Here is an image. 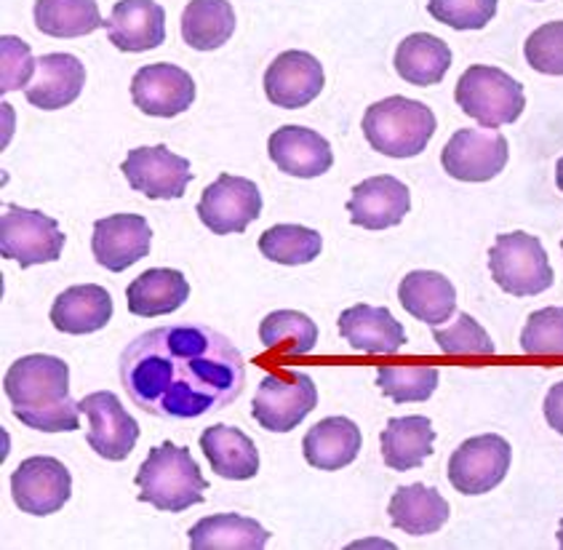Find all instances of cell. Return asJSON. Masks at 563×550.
I'll return each mask as SVG.
<instances>
[{
  "instance_id": "14",
  "label": "cell",
  "mask_w": 563,
  "mask_h": 550,
  "mask_svg": "<svg viewBox=\"0 0 563 550\" xmlns=\"http://www.w3.org/2000/svg\"><path fill=\"white\" fill-rule=\"evenodd\" d=\"M80 411L89 417L86 441L99 458L123 462L140 441V422L123 409L115 393L99 391L80 402Z\"/></svg>"
},
{
  "instance_id": "30",
  "label": "cell",
  "mask_w": 563,
  "mask_h": 550,
  "mask_svg": "<svg viewBox=\"0 0 563 550\" xmlns=\"http://www.w3.org/2000/svg\"><path fill=\"white\" fill-rule=\"evenodd\" d=\"M452 67V48L446 41L415 33L398 43L396 48V73L411 86H435L446 78Z\"/></svg>"
},
{
  "instance_id": "37",
  "label": "cell",
  "mask_w": 563,
  "mask_h": 550,
  "mask_svg": "<svg viewBox=\"0 0 563 550\" xmlns=\"http://www.w3.org/2000/svg\"><path fill=\"white\" fill-rule=\"evenodd\" d=\"M433 340L441 348V353L446 355H494L497 345L492 342V337L486 334V329L475 321L467 312H460V318L449 329L433 331Z\"/></svg>"
},
{
  "instance_id": "34",
  "label": "cell",
  "mask_w": 563,
  "mask_h": 550,
  "mask_svg": "<svg viewBox=\"0 0 563 550\" xmlns=\"http://www.w3.org/2000/svg\"><path fill=\"white\" fill-rule=\"evenodd\" d=\"M260 342L280 355H308L316 350L318 327L299 310H275L260 323Z\"/></svg>"
},
{
  "instance_id": "7",
  "label": "cell",
  "mask_w": 563,
  "mask_h": 550,
  "mask_svg": "<svg viewBox=\"0 0 563 550\" xmlns=\"http://www.w3.org/2000/svg\"><path fill=\"white\" fill-rule=\"evenodd\" d=\"M65 233L56 220L35 209L5 206L0 217V254L3 260L19 262V267L46 265L62 257Z\"/></svg>"
},
{
  "instance_id": "32",
  "label": "cell",
  "mask_w": 563,
  "mask_h": 550,
  "mask_svg": "<svg viewBox=\"0 0 563 550\" xmlns=\"http://www.w3.org/2000/svg\"><path fill=\"white\" fill-rule=\"evenodd\" d=\"M183 41L196 52H214L235 33V11L228 0H190L183 11Z\"/></svg>"
},
{
  "instance_id": "44",
  "label": "cell",
  "mask_w": 563,
  "mask_h": 550,
  "mask_svg": "<svg viewBox=\"0 0 563 550\" xmlns=\"http://www.w3.org/2000/svg\"><path fill=\"white\" fill-rule=\"evenodd\" d=\"M559 546L563 548V521H561V529H559Z\"/></svg>"
},
{
  "instance_id": "40",
  "label": "cell",
  "mask_w": 563,
  "mask_h": 550,
  "mask_svg": "<svg viewBox=\"0 0 563 550\" xmlns=\"http://www.w3.org/2000/svg\"><path fill=\"white\" fill-rule=\"evenodd\" d=\"M37 59L30 54V46L16 35L0 37V91L9 94L16 89H27L35 78Z\"/></svg>"
},
{
  "instance_id": "45",
  "label": "cell",
  "mask_w": 563,
  "mask_h": 550,
  "mask_svg": "<svg viewBox=\"0 0 563 550\" xmlns=\"http://www.w3.org/2000/svg\"><path fill=\"white\" fill-rule=\"evenodd\" d=\"M561 249H563V241H561Z\"/></svg>"
},
{
  "instance_id": "10",
  "label": "cell",
  "mask_w": 563,
  "mask_h": 550,
  "mask_svg": "<svg viewBox=\"0 0 563 550\" xmlns=\"http://www.w3.org/2000/svg\"><path fill=\"white\" fill-rule=\"evenodd\" d=\"M262 193L252 179L222 174L203 190L198 201V217L214 235L243 233L260 220Z\"/></svg>"
},
{
  "instance_id": "17",
  "label": "cell",
  "mask_w": 563,
  "mask_h": 550,
  "mask_svg": "<svg viewBox=\"0 0 563 550\" xmlns=\"http://www.w3.org/2000/svg\"><path fill=\"white\" fill-rule=\"evenodd\" d=\"M327 75L308 52H284L265 73V94L275 108L299 110L323 91Z\"/></svg>"
},
{
  "instance_id": "11",
  "label": "cell",
  "mask_w": 563,
  "mask_h": 550,
  "mask_svg": "<svg viewBox=\"0 0 563 550\" xmlns=\"http://www.w3.org/2000/svg\"><path fill=\"white\" fill-rule=\"evenodd\" d=\"M508 140L494 129H460L441 153L449 177L460 183H489L508 166Z\"/></svg>"
},
{
  "instance_id": "41",
  "label": "cell",
  "mask_w": 563,
  "mask_h": 550,
  "mask_svg": "<svg viewBox=\"0 0 563 550\" xmlns=\"http://www.w3.org/2000/svg\"><path fill=\"white\" fill-rule=\"evenodd\" d=\"M527 62L542 75H563V22H548L527 37Z\"/></svg>"
},
{
  "instance_id": "43",
  "label": "cell",
  "mask_w": 563,
  "mask_h": 550,
  "mask_svg": "<svg viewBox=\"0 0 563 550\" xmlns=\"http://www.w3.org/2000/svg\"><path fill=\"white\" fill-rule=\"evenodd\" d=\"M555 185H559V190L563 193V158L559 161V166H555Z\"/></svg>"
},
{
  "instance_id": "16",
  "label": "cell",
  "mask_w": 563,
  "mask_h": 550,
  "mask_svg": "<svg viewBox=\"0 0 563 550\" xmlns=\"http://www.w3.org/2000/svg\"><path fill=\"white\" fill-rule=\"evenodd\" d=\"M153 246V230L142 215H112L97 220L91 235L93 260L110 273H123L145 260Z\"/></svg>"
},
{
  "instance_id": "25",
  "label": "cell",
  "mask_w": 563,
  "mask_h": 550,
  "mask_svg": "<svg viewBox=\"0 0 563 550\" xmlns=\"http://www.w3.org/2000/svg\"><path fill=\"white\" fill-rule=\"evenodd\" d=\"M398 299L409 316L428 327H441L456 310V289L446 275L435 271H415L398 286Z\"/></svg>"
},
{
  "instance_id": "15",
  "label": "cell",
  "mask_w": 563,
  "mask_h": 550,
  "mask_svg": "<svg viewBox=\"0 0 563 550\" xmlns=\"http://www.w3.org/2000/svg\"><path fill=\"white\" fill-rule=\"evenodd\" d=\"M131 99L145 116L174 118L196 102V80L177 65H145L131 78Z\"/></svg>"
},
{
  "instance_id": "21",
  "label": "cell",
  "mask_w": 563,
  "mask_h": 550,
  "mask_svg": "<svg viewBox=\"0 0 563 550\" xmlns=\"http://www.w3.org/2000/svg\"><path fill=\"white\" fill-rule=\"evenodd\" d=\"M340 337L366 355H396L406 345V331L387 308L353 305L336 321Z\"/></svg>"
},
{
  "instance_id": "2",
  "label": "cell",
  "mask_w": 563,
  "mask_h": 550,
  "mask_svg": "<svg viewBox=\"0 0 563 550\" xmlns=\"http://www.w3.org/2000/svg\"><path fill=\"white\" fill-rule=\"evenodd\" d=\"M3 391L14 417L41 433H73L80 428V404L70 398V366L56 355L33 353L11 364Z\"/></svg>"
},
{
  "instance_id": "26",
  "label": "cell",
  "mask_w": 563,
  "mask_h": 550,
  "mask_svg": "<svg viewBox=\"0 0 563 550\" xmlns=\"http://www.w3.org/2000/svg\"><path fill=\"white\" fill-rule=\"evenodd\" d=\"M305 460L316 471H342L361 452V428L347 417H327L302 441Z\"/></svg>"
},
{
  "instance_id": "1",
  "label": "cell",
  "mask_w": 563,
  "mask_h": 550,
  "mask_svg": "<svg viewBox=\"0 0 563 550\" xmlns=\"http://www.w3.org/2000/svg\"><path fill=\"white\" fill-rule=\"evenodd\" d=\"M246 364L233 342L198 323L150 329L121 355L129 398L161 420H198L241 396Z\"/></svg>"
},
{
  "instance_id": "3",
  "label": "cell",
  "mask_w": 563,
  "mask_h": 550,
  "mask_svg": "<svg viewBox=\"0 0 563 550\" xmlns=\"http://www.w3.org/2000/svg\"><path fill=\"white\" fill-rule=\"evenodd\" d=\"M136 486H140V503L155 505L164 514H183L192 505L203 503L209 490L190 449L172 441L150 449L147 460L136 473Z\"/></svg>"
},
{
  "instance_id": "13",
  "label": "cell",
  "mask_w": 563,
  "mask_h": 550,
  "mask_svg": "<svg viewBox=\"0 0 563 550\" xmlns=\"http://www.w3.org/2000/svg\"><path fill=\"white\" fill-rule=\"evenodd\" d=\"M73 495V476L59 460L30 458L11 473V497L30 516H52Z\"/></svg>"
},
{
  "instance_id": "36",
  "label": "cell",
  "mask_w": 563,
  "mask_h": 550,
  "mask_svg": "<svg viewBox=\"0 0 563 550\" xmlns=\"http://www.w3.org/2000/svg\"><path fill=\"white\" fill-rule=\"evenodd\" d=\"M438 374L435 366H379L377 369V385L387 398L396 404H417L428 402L435 393Z\"/></svg>"
},
{
  "instance_id": "27",
  "label": "cell",
  "mask_w": 563,
  "mask_h": 550,
  "mask_svg": "<svg viewBox=\"0 0 563 550\" xmlns=\"http://www.w3.org/2000/svg\"><path fill=\"white\" fill-rule=\"evenodd\" d=\"M433 441L435 430L428 417H393L379 436L382 460L390 471H415L433 454Z\"/></svg>"
},
{
  "instance_id": "24",
  "label": "cell",
  "mask_w": 563,
  "mask_h": 550,
  "mask_svg": "<svg viewBox=\"0 0 563 550\" xmlns=\"http://www.w3.org/2000/svg\"><path fill=\"white\" fill-rule=\"evenodd\" d=\"M200 449L217 476L249 481L260 473V452L254 441L233 425H211L200 436Z\"/></svg>"
},
{
  "instance_id": "6",
  "label": "cell",
  "mask_w": 563,
  "mask_h": 550,
  "mask_svg": "<svg viewBox=\"0 0 563 550\" xmlns=\"http://www.w3.org/2000/svg\"><path fill=\"white\" fill-rule=\"evenodd\" d=\"M489 271L494 284L512 297H537L555 280L542 241L521 230L497 235L489 252Z\"/></svg>"
},
{
  "instance_id": "19",
  "label": "cell",
  "mask_w": 563,
  "mask_h": 550,
  "mask_svg": "<svg viewBox=\"0 0 563 550\" xmlns=\"http://www.w3.org/2000/svg\"><path fill=\"white\" fill-rule=\"evenodd\" d=\"M104 30L118 52H153L166 41V11L155 0H121L104 19Z\"/></svg>"
},
{
  "instance_id": "12",
  "label": "cell",
  "mask_w": 563,
  "mask_h": 550,
  "mask_svg": "<svg viewBox=\"0 0 563 550\" xmlns=\"http://www.w3.org/2000/svg\"><path fill=\"white\" fill-rule=\"evenodd\" d=\"M121 172L126 174L129 185L147 196L150 201H174L183 198L187 185L192 183L190 161L172 150L158 147H136L129 150Z\"/></svg>"
},
{
  "instance_id": "39",
  "label": "cell",
  "mask_w": 563,
  "mask_h": 550,
  "mask_svg": "<svg viewBox=\"0 0 563 550\" xmlns=\"http://www.w3.org/2000/svg\"><path fill=\"white\" fill-rule=\"evenodd\" d=\"M428 11L452 30H484L497 14V0H428Z\"/></svg>"
},
{
  "instance_id": "35",
  "label": "cell",
  "mask_w": 563,
  "mask_h": 550,
  "mask_svg": "<svg viewBox=\"0 0 563 550\" xmlns=\"http://www.w3.org/2000/svg\"><path fill=\"white\" fill-rule=\"evenodd\" d=\"M321 233L305 228V224H273L260 235L262 257L278 262V265H308L321 254Z\"/></svg>"
},
{
  "instance_id": "38",
  "label": "cell",
  "mask_w": 563,
  "mask_h": 550,
  "mask_svg": "<svg viewBox=\"0 0 563 550\" xmlns=\"http://www.w3.org/2000/svg\"><path fill=\"white\" fill-rule=\"evenodd\" d=\"M521 350L527 355H563V308L531 312L521 331Z\"/></svg>"
},
{
  "instance_id": "9",
  "label": "cell",
  "mask_w": 563,
  "mask_h": 550,
  "mask_svg": "<svg viewBox=\"0 0 563 550\" xmlns=\"http://www.w3.org/2000/svg\"><path fill=\"white\" fill-rule=\"evenodd\" d=\"M512 460L510 443L497 433L475 436L460 443L449 460V481L460 495H486L508 476Z\"/></svg>"
},
{
  "instance_id": "18",
  "label": "cell",
  "mask_w": 563,
  "mask_h": 550,
  "mask_svg": "<svg viewBox=\"0 0 563 550\" xmlns=\"http://www.w3.org/2000/svg\"><path fill=\"white\" fill-rule=\"evenodd\" d=\"M411 209V193L400 179L390 174L368 177L353 187L347 211L350 222L366 230H387L404 222Z\"/></svg>"
},
{
  "instance_id": "28",
  "label": "cell",
  "mask_w": 563,
  "mask_h": 550,
  "mask_svg": "<svg viewBox=\"0 0 563 550\" xmlns=\"http://www.w3.org/2000/svg\"><path fill=\"white\" fill-rule=\"evenodd\" d=\"M387 514H390L393 527L400 529V532L424 537L438 532L449 521L452 508H449L446 499L433 486L409 484L400 486L396 495H393Z\"/></svg>"
},
{
  "instance_id": "20",
  "label": "cell",
  "mask_w": 563,
  "mask_h": 550,
  "mask_svg": "<svg viewBox=\"0 0 563 550\" xmlns=\"http://www.w3.org/2000/svg\"><path fill=\"white\" fill-rule=\"evenodd\" d=\"M267 153L280 172L299 179L321 177L334 164V153H331L327 136L305 127L275 129L267 142Z\"/></svg>"
},
{
  "instance_id": "4",
  "label": "cell",
  "mask_w": 563,
  "mask_h": 550,
  "mask_svg": "<svg viewBox=\"0 0 563 550\" xmlns=\"http://www.w3.org/2000/svg\"><path fill=\"white\" fill-rule=\"evenodd\" d=\"M435 116L428 105L409 97H387L364 116V134L387 158H415L435 134Z\"/></svg>"
},
{
  "instance_id": "31",
  "label": "cell",
  "mask_w": 563,
  "mask_h": 550,
  "mask_svg": "<svg viewBox=\"0 0 563 550\" xmlns=\"http://www.w3.org/2000/svg\"><path fill=\"white\" fill-rule=\"evenodd\" d=\"M187 535L192 550H262L271 540L260 521L238 514L200 518Z\"/></svg>"
},
{
  "instance_id": "22",
  "label": "cell",
  "mask_w": 563,
  "mask_h": 550,
  "mask_svg": "<svg viewBox=\"0 0 563 550\" xmlns=\"http://www.w3.org/2000/svg\"><path fill=\"white\" fill-rule=\"evenodd\" d=\"M86 86V67L73 54L37 56L35 78L24 89L27 102L37 110H62L80 97Z\"/></svg>"
},
{
  "instance_id": "33",
  "label": "cell",
  "mask_w": 563,
  "mask_h": 550,
  "mask_svg": "<svg viewBox=\"0 0 563 550\" xmlns=\"http://www.w3.org/2000/svg\"><path fill=\"white\" fill-rule=\"evenodd\" d=\"M35 28L52 37H84L104 28L97 0H35Z\"/></svg>"
},
{
  "instance_id": "5",
  "label": "cell",
  "mask_w": 563,
  "mask_h": 550,
  "mask_svg": "<svg viewBox=\"0 0 563 550\" xmlns=\"http://www.w3.org/2000/svg\"><path fill=\"white\" fill-rule=\"evenodd\" d=\"M454 99L465 116L486 129L516 123L527 108L523 86L499 67L473 65L456 80Z\"/></svg>"
},
{
  "instance_id": "42",
  "label": "cell",
  "mask_w": 563,
  "mask_h": 550,
  "mask_svg": "<svg viewBox=\"0 0 563 550\" xmlns=\"http://www.w3.org/2000/svg\"><path fill=\"white\" fill-rule=\"evenodd\" d=\"M545 420L555 433L563 436V383L553 385L545 396Z\"/></svg>"
},
{
  "instance_id": "29",
  "label": "cell",
  "mask_w": 563,
  "mask_h": 550,
  "mask_svg": "<svg viewBox=\"0 0 563 550\" xmlns=\"http://www.w3.org/2000/svg\"><path fill=\"white\" fill-rule=\"evenodd\" d=\"M190 297V284L179 271L153 267L134 278L126 289L129 310L140 318H158L179 310Z\"/></svg>"
},
{
  "instance_id": "23",
  "label": "cell",
  "mask_w": 563,
  "mask_h": 550,
  "mask_svg": "<svg viewBox=\"0 0 563 550\" xmlns=\"http://www.w3.org/2000/svg\"><path fill=\"white\" fill-rule=\"evenodd\" d=\"M112 318V297L104 286H70L54 299L52 323L62 334H93L104 329Z\"/></svg>"
},
{
  "instance_id": "8",
  "label": "cell",
  "mask_w": 563,
  "mask_h": 550,
  "mask_svg": "<svg viewBox=\"0 0 563 550\" xmlns=\"http://www.w3.org/2000/svg\"><path fill=\"white\" fill-rule=\"evenodd\" d=\"M318 406V387L305 372L265 374L254 393V420L271 433H291Z\"/></svg>"
}]
</instances>
